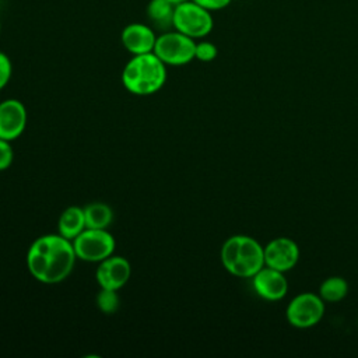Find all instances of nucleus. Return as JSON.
<instances>
[{
	"label": "nucleus",
	"mask_w": 358,
	"mask_h": 358,
	"mask_svg": "<svg viewBox=\"0 0 358 358\" xmlns=\"http://www.w3.org/2000/svg\"><path fill=\"white\" fill-rule=\"evenodd\" d=\"M176 4L171 0H151L147 6V17L151 25L161 31H169L173 28Z\"/></svg>",
	"instance_id": "ddd939ff"
},
{
	"label": "nucleus",
	"mask_w": 358,
	"mask_h": 358,
	"mask_svg": "<svg viewBox=\"0 0 358 358\" xmlns=\"http://www.w3.org/2000/svg\"><path fill=\"white\" fill-rule=\"evenodd\" d=\"M166 81V64L154 53L133 55L122 71L124 88L134 95L158 92Z\"/></svg>",
	"instance_id": "f03ea898"
},
{
	"label": "nucleus",
	"mask_w": 358,
	"mask_h": 358,
	"mask_svg": "<svg viewBox=\"0 0 358 358\" xmlns=\"http://www.w3.org/2000/svg\"><path fill=\"white\" fill-rule=\"evenodd\" d=\"M348 294V282L340 275L326 278L319 287V295L324 302H340Z\"/></svg>",
	"instance_id": "dca6fc26"
},
{
	"label": "nucleus",
	"mask_w": 358,
	"mask_h": 358,
	"mask_svg": "<svg viewBox=\"0 0 358 358\" xmlns=\"http://www.w3.org/2000/svg\"><path fill=\"white\" fill-rule=\"evenodd\" d=\"M172 3H175V4H179V3H182V1H186V0H171Z\"/></svg>",
	"instance_id": "4be33fe9"
},
{
	"label": "nucleus",
	"mask_w": 358,
	"mask_h": 358,
	"mask_svg": "<svg viewBox=\"0 0 358 358\" xmlns=\"http://www.w3.org/2000/svg\"><path fill=\"white\" fill-rule=\"evenodd\" d=\"M96 305L101 312L110 315L115 313L119 308V295L115 289H106L101 288V291L96 295Z\"/></svg>",
	"instance_id": "f3484780"
},
{
	"label": "nucleus",
	"mask_w": 358,
	"mask_h": 358,
	"mask_svg": "<svg viewBox=\"0 0 358 358\" xmlns=\"http://www.w3.org/2000/svg\"><path fill=\"white\" fill-rule=\"evenodd\" d=\"M197 4H200L201 7L207 8L208 11H217L221 8H225L227 6H229V3L232 0H193Z\"/></svg>",
	"instance_id": "412c9836"
},
{
	"label": "nucleus",
	"mask_w": 358,
	"mask_h": 358,
	"mask_svg": "<svg viewBox=\"0 0 358 358\" xmlns=\"http://www.w3.org/2000/svg\"><path fill=\"white\" fill-rule=\"evenodd\" d=\"M11 73H13V66L8 56L0 52V90H3L8 84L11 78Z\"/></svg>",
	"instance_id": "aec40b11"
},
{
	"label": "nucleus",
	"mask_w": 358,
	"mask_h": 358,
	"mask_svg": "<svg viewBox=\"0 0 358 358\" xmlns=\"http://www.w3.org/2000/svg\"><path fill=\"white\" fill-rule=\"evenodd\" d=\"M28 113L24 103L8 98L0 102V138L13 141L18 138L27 126Z\"/></svg>",
	"instance_id": "9d476101"
},
{
	"label": "nucleus",
	"mask_w": 358,
	"mask_h": 358,
	"mask_svg": "<svg viewBox=\"0 0 358 358\" xmlns=\"http://www.w3.org/2000/svg\"><path fill=\"white\" fill-rule=\"evenodd\" d=\"M214 21L210 11L193 0H186L175 7L173 29L193 38H204L213 29Z\"/></svg>",
	"instance_id": "39448f33"
},
{
	"label": "nucleus",
	"mask_w": 358,
	"mask_h": 358,
	"mask_svg": "<svg viewBox=\"0 0 358 358\" xmlns=\"http://www.w3.org/2000/svg\"><path fill=\"white\" fill-rule=\"evenodd\" d=\"M324 316V301L319 294L302 292L291 299L285 317L292 327L309 329L317 324Z\"/></svg>",
	"instance_id": "0eeeda50"
},
{
	"label": "nucleus",
	"mask_w": 358,
	"mask_h": 358,
	"mask_svg": "<svg viewBox=\"0 0 358 358\" xmlns=\"http://www.w3.org/2000/svg\"><path fill=\"white\" fill-rule=\"evenodd\" d=\"M77 256L73 242L57 234L36 238L27 253L31 275L43 284H59L73 271Z\"/></svg>",
	"instance_id": "f257e3e1"
},
{
	"label": "nucleus",
	"mask_w": 358,
	"mask_h": 358,
	"mask_svg": "<svg viewBox=\"0 0 358 358\" xmlns=\"http://www.w3.org/2000/svg\"><path fill=\"white\" fill-rule=\"evenodd\" d=\"M71 242L77 259L90 263H99L115 252V238L108 229L85 228Z\"/></svg>",
	"instance_id": "423d86ee"
},
{
	"label": "nucleus",
	"mask_w": 358,
	"mask_h": 358,
	"mask_svg": "<svg viewBox=\"0 0 358 358\" xmlns=\"http://www.w3.org/2000/svg\"><path fill=\"white\" fill-rule=\"evenodd\" d=\"M0 31H1V22H0Z\"/></svg>",
	"instance_id": "5701e85b"
},
{
	"label": "nucleus",
	"mask_w": 358,
	"mask_h": 358,
	"mask_svg": "<svg viewBox=\"0 0 358 358\" xmlns=\"http://www.w3.org/2000/svg\"><path fill=\"white\" fill-rule=\"evenodd\" d=\"M218 49L213 42L208 41H201L196 43V50H194V59L200 62H211L217 57Z\"/></svg>",
	"instance_id": "a211bd4d"
},
{
	"label": "nucleus",
	"mask_w": 358,
	"mask_h": 358,
	"mask_svg": "<svg viewBox=\"0 0 358 358\" xmlns=\"http://www.w3.org/2000/svg\"><path fill=\"white\" fill-rule=\"evenodd\" d=\"M14 151L8 140L0 138V171H6L13 164Z\"/></svg>",
	"instance_id": "6ab92c4d"
},
{
	"label": "nucleus",
	"mask_w": 358,
	"mask_h": 358,
	"mask_svg": "<svg viewBox=\"0 0 358 358\" xmlns=\"http://www.w3.org/2000/svg\"><path fill=\"white\" fill-rule=\"evenodd\" d=\"M84 215H85L87 228L106 229L113 220L112 208L108 204L99 203V201L87 204L84 207Z\"/></svg>",
	"instance_id": "2eb2a0df"
},
{
	"label": "nucleus",
	"mask_w": 358,
	"mask_h": 358,
	"mask_svg": "<svg viewBox=\"0 0 358 358\" xmlns=\"http://www.w3.org/2000/svg\"><path fill=\"white\" fill-rule=\"evenodd\" d=\"M122 43L131 55H143L154 50L157 36L150 25L134 22L122 31Z\"/></svg>",
	"instance_id": "f8f14e48"
},
{
	"label": "nucleus",
	"mask_w": 358,
	"mask_h": 358,
	"mask_svg": "<svg viewBox=\"0 0 358 358\" xmlns=\"http://www.w3.org/2000/svg\"><path fill=\"white\" fill-rule=\"evenodd\" d=\"M85 228L87 225H85L84 208L78 206H70L66 210H63L57 221V231L62 236L73 241Z\"/></svg>",
	"instance_id": "4468645a"
},
{
	"label": "nucleus",
	"mask_w": 358,
	"mask_h": 358,
	"mask_svg": "<svg viewBox=\"0 0 358 358\" xmlns=\"http://www.w3.org/2000/svg\"><path fill=\"white\" fill-rule=\"evenodd\" d=\"M131 275V266L129 260L123 256H109L99 262L95 278L101 288L106 289H120L123 285L127 284Z\"/></svg>",
	"instance_id": "1a4fd4ad"
},
{
	"label": "nucleus",
	"mask_w": 358,
	"mask_h": 358,
	"mask_svg": "<svg viewBox=\"0 0 358 358\" xmlns=\"http://www.w3.org/2000/svg\"><path fill=\"white\" fill-rule=\"evenodd\" d=\"M252 284L256 294L266 301H280L288 291V281L284 273L268 266H264L252 277Z\"/></svg>",
	"instance_id": "9b49d317"
},
{
	"label": "nucleus",
	"mask_w": 358,
	"mask_h": 358,
	"mask_svg": "<svg viewBox=\"0 0 358 358\" xmlns=\"http://www.w3.org/2000/svg\"><path fill=\"white\" fill-rule=\"evenodd\" d=\"M299 259V248L295 241L287 236L271 239L264 246V264L282 273L295 267Z\"/></svg>",
	"instance_id": "6e6552de"
},
{
	"label": "nucleus",
	"mask_w": 358,
	"mask_h": 358,
	"mask_svg": "<svg viewBox=\"0 0 358 358\" xmlns=\"http://www.w3.org/2000/svg\"><path fill=\"white\" fill-rule=\"evenodd\" d=\"M196 42L193 38L169 29L157 36L154 53L168 66H183L194 59Z\"/></svg>",
	"instance_id": "20e7f679"
},
{
	"label": "nucleus",
	"mask_w": 358,
	"mask_h": 358,
	"mask_svg": "<svg viewBox=\"0 0 358 358\" xmlns=\"http://www.w3.org/2000/svg\"><path fill=\"white\" fill-rule=\"evenodd\" d=\"M221 263L235 277L252 278L264 264V248L249 235H232L221 248Z\"/></svg>",
	"instance_id": "7ed1b4c3"
}]
</instances>
